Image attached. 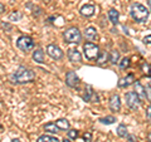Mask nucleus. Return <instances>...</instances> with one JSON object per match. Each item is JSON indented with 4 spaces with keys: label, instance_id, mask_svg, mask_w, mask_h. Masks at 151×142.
I'll return each mask as SVG.
<instances>
[{
    "label": "nucleus",
    "instance_id": "72a5a7b5",
    "mask_svg": "<svg viewBox=\"0 0 151 142\" xmlns=\"http://www.w3.org/2000/svg\"><path fill=\"white\" fill-rule=\"evenodd\" d=\"M4 10H5V6H4L3 4H0V14H1Z\"/></svg>",
    "mask_w": 151,
    "mask_h": 142
},
{
    "label": "nucleus",
    "instance_id": "ddd939ff",
    "mask_svg": "<svg viewBox=\"0 0 151 142\" xmlns=\"http://www.w3.org/2000/svg\"><path fill=\"white\" fill-rule=\"evenodd\" d=\"M134 80H135L134 74H129L127 77L120 79V82H119V87H127V86H130V84L134 83Z\"/></svg>",
    "mask_w": 151,
    "mask_h": 142
},
{
    "label": "nucleus",
    "instance_id": "423d86ee",
    "mask_svg": "<svg viewBox=\"0 0 151 142\" xmlns=\"http://www.w3.org/2000/svg\"><path fill=\"white\" fill-rule=\"evenodd\" d=\"M126 103L131 110L136 111L140 107V97L137 96L136 92H129L126 93Z\"/></svg>",
    "mask_w": 151,
    "mask_h": 142
},
{
    "label": "nucleus",
    "instance_id": "7c9ffc66",
    "mask_svg": "<svg viewBox=\"0 0 151 142\" xmlns=\"http://www.w3.org/2000/svg\"><path fill=\"white\" fill-rule=\"evenodd\" d=\"M146 117H147V120L151 122V106L147 108V111H146Z\"/></svg>",
    "mask_w": 151,
    "mask_h": 142
},
{
    "label": "nucleus",
    "instance_id": "c9c22d12",
    "mask_svg": "<svg viewBox=\"0 0 151 142\" xmlns=\"http://www.w3.org/2000/svg\"><path fill=\"white\" fill-rule=\"evenodd\" d=\"M12 142H22V141H19V140H17V138H14Z\"/></svg>",
    "mask_w": 151,
    "mask_h": 142
},
{
    "label": "nucleus",
    "instance_id": "20e7f679",
    "mask_svg": "<svg viewBox=\"0 0 151 142\" xmlns=\"http://www.w3.org/2000/svg\"><path fill=\"white\" fill-rule=\"evenodd\" d=\"M64 40L65 42H68V43H79L81 42V32H79L77 28H69V29H67L64 32Z\"/></svg>",
    "mask_w": 151,
    "mask_h": 142
},
{
    "label": "nucleus",
    "instance_id": "4468645a",
    "mask_svg": "<svg viewBox=\"0 0 151 142\" xmlns=\"http://www.w3.org/2000/svg\"><path fill=\"white\" fill-rule=\"evenodd\" d=\"M135 91L137 93V96L140 97V99H145L146 98V92H145V88L142 87V84L140 82H136L135 83Z\"/></svg>",
    "mask_w": 151,
    "mask_h": 142
},
{
    "label": "nucleus",
    "instance_id": "aec40b11",
    "mask_svg": "<svg viewBox=\"0 0 151 142\" xmlns=\"http://www.w3.org/2000/svg\"><path fill=\"white\" fill-rule=\"evenodd\" d=\"M107 59H108V53L106 50H102V52H100V54H98L97 63L98 64H103L105 62H107Z\"/></svg>",
    "mask_w": 151,
    "mask_h": 142
},
{
    "label": "nucleus",
    "instance_id": "9d476101",
    "mask_svg": "<svg viewBox=\"0 0 151 142\" xmlns=\"http://www.w3.org/2000/svg\"><path fill=\"white\" fill-rule=\"evenodd\" d=\"M110 108L113 111V112H117L120 111L121 108V101H120V97L115 94V96H112L111 99H110Z\"/></svg>",
    "mask_w": 151,
    "mask_h": 142
},
{
    "label": "nucleus",
    "instance_id": "b1692460",
    "mask_svg": "<svg viewBox=\"0 0 151 142\" xmlns=\"http://www.w3.org/2000/svg\"><path fill=\"white\" fill-rule=\"evenodd\" d=\"M20 18H22V13L20 11H13L10 15H9V20L18 22V20H20Z\"/></svg>",
    "mask_w": 151,
    "mask_h": 142
},
{
    "label": "nucleus",
    "instance_id": "4c0bfd02",
    "mask_svg": "<svg viewBox=\"0 0 151 142\" xmlns=\"http://www.w3.org/2000/svg\"><path fill=\"white\" fill-rule=\"evenodd\" d=\"M63 142H70V141H69V140H65V138H64V140H63Z\"/></svg>",
    "mask_w": 151,
    "mask_h": 142
},
{
    "label": "nucleus",
    "instance_id": "cd10ccee",
    "mask_svg": "<svg viewBox=\"0 0 151 142\" xmlns=\"http://www.w3.org/2000/svg\"><path fill=\"white\" fill-rule=\"evenodd\" d=\"M83 140H84V142H91L92 141V133L91 132H84L83 133Z\"/></svg>",
    "mask_w": 151,
    "mask_h": 142
},
{
    "label": "nucleus",
    "instance_id": "39448f33",
    "mask_svg": "<svg viewBox=\"0 0 151 142\" xmlns=\"http://www.w3.org/2000/svg\"><path fill=\"white\" fill-rule=\"evenodd\" d=\"M17 47L20 50L23 52H29L33 49V47H34V42L30 37H27V35H23V37H19L18 40H17Z\"/></svg>",
    "mask_w": 151,
    "mask_h": 142
},
{
    "label": "nucleus",
    "instance_id": "f3484780",
    "mask_svg": "<svg viewBox=\"0 0 151 142\" xmlns=\"http://www.w3.org/2000/svg\"><path fill=\"white\" fill-rule=\"evenodd\" d=\"M119 11L115 10V9H111L110 11H108V19H110V22L112 24H117L119 23Z\"/></svg>",
    "mask_w": 151,
    "mask_h": 142
},
{
    "label": "nucleus",
    "instance_id": "1a4fd4ad",
    "mask_svg": "<svg viewBox=\"0 0 151 142\" xmlns=\"http://www.w3.org/2000/svg\"><path fill=\"white\" fill-rule=\"evenodd\" d=\"M67 55H68V59L70 60V62H73V63H79V62L82 60L81 53H79V52L76 49V48H70V49L68 50Z\"/></svg>",
    "mask_w": 151,
    "mask_h": 142
},
{
    "label": "nucleus",
    "instance_id": "2eb2a0df",
    "mask_svg": "<svg viewBox=\"0 0 151 142\" xmlns=\"http://www.w3.org/2000/svg\"><path fill=\"white\" fill-rule=\"evenodd\" d=\"M93 96H94V92L92 91V87L86 86V88H84V93H83V99L86 102H89V101H92Z\"/></svg>",
    "mask_w": 151,
    "mask_h": 142
},
{
    "label": "nucleus",
    "instance_id": "4be33fe9",
    "mask_svg": "<svg viewBox=\"0 0 151 142\" xmlns=\"http://www.w3.org/2000/svg\"><path fill=\"white\" fill-rule=\"evenodd\" d=\"M119 58H120V53L117 50H112L111 52V55H110V62L112 64H116L119 62Z\"/></svg>",
    "mask_w": 151,
    "mask_h": 142
},
{
    "label": "nucleus",
    "instance_id": "f704fd0d",
    "mask_svg": "<svg viewBox=\"0 0 151 142\" xmlns=\"http://www.w3.org/2000/svg\"><path fill=\"white\" fill-rule=\"evenodd\" d=\"M147 140L151 142V133H149V135H147Z\"/></svg>",
    "mask_w": 151,
    "mask_h": 142
},
{
    "label": "nucleus",
    "instance_id": "5701e85b",
    "mask_svg": "<svg viewBox=\"0 0 151 142\" xmlns=\"http://www.w3.org/2000/svg\"><path fill=\"white\" fill-rule=\"evenodd\" d=\"M101 123H103V125H112L113 122L116 121V118L113 117V116H107V117H103V118H101Z\"/></svg>",
    "mask_w": 151,
    "mask_h": 142
},
{
    "label": "nucleus",
    "instance_id": "393cba45",
    "mask_svg": "<svg viewBox=\"0 0 151 142\" xmlns=\"http://www.w3.org/2000/svg\"><path fill=\"white\" fill-rule=\"evenodd\" d=\"M117 135L120 137H126L127 136V128L125 125H120L119 128H117Z\"/></svg>",
    "mask_w": 151,
    "mask_h": 142
},
{
    "label": "nucleus",
    "instance_id": "412c9836",
    "mask_svg": "<svg viewBox=\"0 0 151 142\" xmlns=\"http://www.w3.org/2000/svg\"><path fill=\"white\" fill-rule=\"evenodd\" d=\"M37 142H59V140L57 138V137H52V136H40L39 138H38Z\"/></svg>",
    "mask_w": 151,
    "mask_h": 142
},
{
    "label": "nucleus",
    "instance_id": "bb28decb",
    "mask_svg": "<svg viewBox=\"0 0 151 142\" xmlns=\"http://www.w3.org/2000/svg\"><path fill=\"white\" fill-rule=\"evenodd\" d=\"M68 137H69V138L76 140L78 137V131L77 130H70V131H68Z\"/></svg>",
    "mask_w": 151,
    "mask_h": 142
},
{
    "label": "nucleus",
    "instance_id": "a211bd4d",
    "mask_svg": "<svg viewBox=\"0 0 151 142\" xmlns=\"http://www.w3.org/2000/svg\"><path fill=\"white\" fill-rule=\"evenodd\" d=\"M44 131L50 132V133H55V132L59 131V128H58V126L55 125V122H50V123L44 126Z\"/></svg>",
    "mask_w": 151,
    "mask_h": 142
},
{
    "label": "nucleus",
    "instance_id": "0eeeda50",
    "mask_svg": "<svg viewBox=\"0 0 151 142\" xmlns=\"http://www.w3.org/2000/svg\"><path fill=\"white\" fill-rule=\"evenodd\" d=\"M47 53H48L49 57H52V58L55 59V60L62 59V57H63V50L55 44H49L47 47Z\"/></svg>",
    "mask_w": 151,
    "mask_h": 142
},
{
    "label": "nucleus",
    "instance_id": "f03ea898",
    "mask_svg": "<svg viewBox=\"0 0 151 142\" xmlns=\"http://www.w3.org/2000/svg\"><path fill=\"white\" fill-rule=\"evenodd\" d=\"M130 13H131V16L137 23H144L149 18V10L146 9V6H144L142 4H139V3L132 4Z\"/></svg>",
    "mask_w": 151,
    "mask_h": 142
},
{
    "label": "nucleus",
    "instance_id": "6e6552de",
    "mask_svg": "<svg viewBox=\"0 0 151 142\" xmlns=\"http://www.w3.org/2000/svg\"><path fill=\"white\" fill-rule=\"evenodd\" d=\"M65 83H67V86L72 87V88L78 86L79 78H78V75L76 74V72H73V70H69V72L65 74Z\"/></svg>",
    "mask_w": 151,
    "mask_h": 142
},
{
    "label": "nucleus",
    "instance_id": "6ab92c4d",
    "mask_svg": "<svg viewBox=\"0 0 151 142\" xmlns=\"http://www.w3.org/2000/svg\"><path fill=\"white\" fill-rule=\"evenodd\" d=\"M55 125L58 126L59 130H68V128H69V122H68L67 120H64V118L55 121Z\"/></svg>",
    "mask_w": 151,
    "mask_h": 142
},
{
    "label": "nucleus",
    "instance_id": "a878e982",
    "mask_svg": "<svg viewBox=\"0 0 151 142\" xmlns=\"http://www.w3.org/2000/svg\"><path fill=\"white\" fill-rule=\"evenodd\" d=\"M130 67V59L129 58H124L120 62V68L121 69H126V68H129Z\"/></svg>",
    "mask_w": 151,
    "mask_h": 142
},
{
    "label": "nucleus",
    "instance_id": "473e14b6",
    "mask_svg": "<svg viewBox=\"0 0 151 142\" xmlns=\"http://www.w3.org/2000/svg\"><path fill=\"white\" fill-rule=\"evenodd\" d=\"M146 80H147V82H146V86H149V87L151 88V77H149Z\"/></svg>",
    "mask_w": 151,
    "mask_h": 142
},
{
    "label": "nucleus",
    "instance_id": "c85d7f7f",
    "mask_svg": "<svg viewBox=\"0 0 151 142\" xmlns=\"http://www.w3.org/2000/svg\"><path fill=\"white\" fill-rule=\"evenodd\" d=\"M141 68H142V70H144V72H145L146 74H150L151 70H150V65H149L147 63H144V64H142V67H141Z\"/></svg>",
    "mask_w": 151,
    "mask_h": 142
},
{
    "label": "nucleus",
    "instance_id": "2f4dec72",
    "mask_svg": "<svg viewBox=\"0 0 151 142\" xmlns=\"http://www.w3.org/2000/svg\"><path fill=\"white\" fill-rule=\"evenodd\" d=\"M144 43L145 44H151V35H147L144 38Z\"/></svg>",
    "mask_w": 151,
    "mask_h": 142
},
{
    "label": "nucleus",
    "instance_id": "dca6fc26",
    "mask_svg": "<svg viewBox=\"0 0 151 142\" xmlns=\"http://www.w3.org/2000/svg\"><path fill=\"white\" fill-rule=\"evenodd\" d=\"M33 59L35 60L37 63H44V53L42 49H37L33 53Z\"/></svg>",
    "mask_w": 151,
    "mask_h": 142
},
{
    "label": "nucleus",
    "instance_id": "e433bc0d",
    "mask_svg": "<svg viewBox=\"0 0 151 142\" xmlns=\"http://www.w3.org/2000/svg\"><path fill=\"white\" fill-rule=\"evenodd\" d=\"M149 6H150V10H151V0H149Z\"/></svg>",
    "mask_w": 151,
    "mask_h": 142
},
{
    "label": "nucleus",
    "instance_id": "9b49d317",
    "mask_svg": "<svg viewBox=\"0 0 151 142\" xmlns=\"http://www.w3.org/2000/svg\"><path fill=\"white\" fill-rule=\"evenodd\" d=\"M94 14V6L91 5V4H87V5H84L81 8V15L86 16V18H89L92 16Z\"/></svg>",
    "mask_w": 151,
    "mask_h": 142
},
{
    "label": "nucleus",
    "instance_id": "f8f14e48",
    "mask_svg": "<svg viewBox=\"0 0 151 142\" xmlns=\"http://www.w3.org/2000/svg\"><path fill=\"white\" fill-rule=\"evenodd\" d=\"M84 37H86L88 40H96L98 35H97L96 29L92 28V27H89V28H87V29L84 30Z\"/></svg>",
    "mask_w": 151,
    "mask_h": 142
},
{
    "label": "nucleus",
    "instance_id": "7ed1b4c3",
    "mask_svg": "<svg viewBox=\"0 0 151 142\" xmlns=\"http://www.w3.org/2000/svg\"><path fill=\"white\" fill-rule=\"evenodd\" d=\"M83 53L88 60H94L98 58L100 48H98V45L91 43V42H87V43L83 44Z\"/></svg>",
    "mask_w": 151,
    "mask_h": 142
},
{
    "label": "nucleus",
    "instance_id": "f257e3e1",
    "mask_svg": "<svg viewBox=\"0 0 151 142\" xmlns=\"http://www.w3.org/2000/svg\"><path fill=\"white\" fill-rule=\"evenodd\" d=\"M12 79H13V82L19 83V84L33 82V80L35 79V73L25 67H19L15 70V73L12 75Z\"/></svg>",
    "mask_w": 151,
    "mask_h": 142
},
{
    "label": "nucleus",
    "instance_id": "c756f323",
    "mask_svg": "<svg viewBox=\"0 0 151 142\" xmlns=\"http://www.w3.org/2000/svg\"><path fill=\"white\" fill-rule=\"evenodd\" d=\"M127 140H129V142H137V138L134 136V135H130L127 136Z\"/></svg>",
    "mask_w": 151,
    "mask_h": 142
}]
</instances>
